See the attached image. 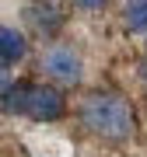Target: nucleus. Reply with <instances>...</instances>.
<instances>
[{
    "instance_id": "nucleus-1",
    "label": "nucleus",
    "mask_w": 147,
    "mask_h": 157,
    "mask_svg": "<svg viewBox=\"0 0 147 157\" xmlns=\"http://www.w3.org/2000/svg\"><path fill=\"white\" fill-rule=\"evenodd\" d=\"M81 122L109 143H123L133 133V108L119 91H91L77 108Z\"/></svg>"
},
{
    "instance_id": "nucleus-2",
    "label": "nucleus",
    "mask_w": 147,
    "mask_h": 157,
    "mask_svg": "<svg viewBox=\"0 0 147 157\" xmlns=\"http://www.w3.org/2000/svg\"><path fill=\"white\" fill-rule=\"evenodd\" d=\"M67 108V98H63L60 87L49 84H28L25 87V101H21V115L35 119V122H53V119L63 115Z\"/></svg>"
},
{
    "instance_id": "nucleus-3",
    "label": "nucleus",
    "mask_w": 147,
    "mask_h": 157,
    "mask_svg": "<svg viewBox=\"0 0 147 157\" xmlns=\"http://www.w3.org/2000/svg\"><path fill=\"white\" fill-rule=\"evenodd\" d=\"M42 70L49 73L56 84H77L81 80V56L67 45H56L42 56Z\"/></svg>"
},
{
    "instance_id": "nucleus-4",
    "label": "nucleus",
    "mask_w": 147,
    "mask_h": 157,
    "mask_svg": "<svg viewBox=\"0 0 147 157\" xmlns=\"http://www.w3.org/2000/svg\"><path fill=\"white\" fill-rule=\"evenodd\" d=\"M25 21H28L39 35H56L63 28V21H67V14H63L60 0H32V4L25 7Z\"/></svg>"
},
{
    "instance_id": "nucleus-5",
    "label": "nucleus",
    "mask_w": 147,
    "mask_h": 157,
    "mask_svg": "<svg viewBox=\"0 0 147 157\" xmlns=\"http://www.w3.org/2000/svg\"><path fill=\"white\" fill-rule=\"evenodd\" d=\"M25 52H28L25 35L14 32V28H7V25H0V63H4V67H11V63H18Z\"/></svg>"
},
{
    "instance_id": "nucleus-6",
    "label": "nucleus",
    "mask_w": 147,
    "mask_h": 157,
    "mask_svg": "<svg viewBox=\"0 0 147 157\" xmlns=\"http://www.w3.org/2000/svg\"><path fill=\"white\" fill-rule=\"evenodd\" d=\"M123 17L130 32H147V0H126Z\"/></svg>"
},
{
    "instance_id": "nucleus-7",
    "label": "nucleus",
    "mask_w": 147,
    "mask_h": 157,
    "mask_svg": "<svg viewBox=\"0 0 147 157\" xmlns=\"http://www.w3.org/2000/svg\"><path fill=\"white\" fill-rule=\"evenodd\" d=\"M77 7H84V11H102V7H109L112 0H74Z\"/></svg>"
},
{
    "instance_id": "nucleus-8",
    "label": "nucleus",
    "mask_w": 147,
    "mask_h": 157,
    "mask_svg": "<svg viewBox=\"0 0 147 157\" xmlns=\"http://www.w3.org/2000/svg\"><path fill=\"white\" fill-rule=\"evenodd\" d=\"M11 87V77H7V70H4V63H0V94Z\"/></svg>"
},
{
    "instance_id": "nucleus-9",
    "label": "nucleus",
    "mask_w": 147,
    "mask_h": 157,
    "mask_svg": "<svg viewBox=\"0 0 147 157\" xmlns=\"http://www.w3.org/2000/svg\"><path fill=\"white\" fill-rule=\"evenodd\" d=\"M144 80H147V67H144Z\"/></svg>"
}]
</instances>
